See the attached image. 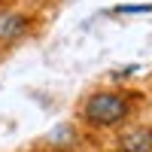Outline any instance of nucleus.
<instances>
[{
    "label": "nucleus",
    "mask_w": 152,
    "mask_h": 152,
    "mask_svg": "<svg viewBox=\"0 0 152 152\" xmlns=\"http://www.w3.org/2000/svg\"><path fill=\"white\" fill-rule=\"evenodd\" d=\"M49 9L40 0H0V58L40 37Z\"/></svg>",
    "instance_id": "nucleus-2"
},
{
    "label": "nucleus",
    "mask_w": 152,
    "mask_h": 152,
    "mask_svg": "<svg viewBox=\"0 0 152 152\" xmlns=\"http://www.w3.org/2000/svg\"><path fill=\"white\" fill-rule=\"evenodd\" d=\"M110 152H152V122L137 119L134 125L113 134Z\"/></svg>",
    "instance_id": "nucleus-4"
},
{
    "label": "nucleus",
    "mask_w": 152,
    "mask_h": 152,
    "mask_svg": "<svg viewBox=\"0 0 152 152\" xmlns=\"http://www.w3.org/2000/svg\"><path fill=\"white\" fill-rule=\"evenodd\" d=\"M149 107V97L137 85H116L100 82L79 94L73 107V122L85 134H119L122 128L134 125Z\"/></svg>",
    "instance_id": "nucleus-1"
},
{
    "label": "nucleus",
    "mask_w": 152,
    "mask_h": 152,
    "mask_svg": "<svg viewBox=\"0 0 152 152\" xmlns=\"http://www.w3.org/2000/svg\"><path fill=\"white\" fill-rule=\"evenodd\" d=\"M88 137L91 134H85L73 119H67V122H58L52 131H46L37 140L34 152H79L88 143Z\"/></svg>",
    "instance_id": "nucleus-3"
},
{
    "label": "nucleus",
    "mask_w": 152,
    "mask_h": 152,
    "mask_svg": "<svg viewBox=\"0 0 152 152\" xmlns=\"http://www.w3.org/2000/svg\"><path fill=\"white\" fill-rule=\"evenodd\" d=\"M143 91H146V97H149V107H152V73L146 76V85H143Z\"/></svg>",
    "instance_id": "nucleus-6"
},
{
    "label": "nucleus",
    "mask_w": 152,
    "mask_h": 152,
    "mask_svg": "<svg viewBox=\"0 0 152 152\" xmlns=\"http://www.w3.org/2000/svg\"><path fill=\"white\" fill-rule=\"evenodd\" d=\"M152 3H119V6H110L107 15H149Z\"/></svg>",
    "instance_id": "nucleus-5"
}]
</instances>
